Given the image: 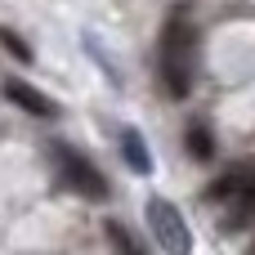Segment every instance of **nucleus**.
<instances>
[{
	"instance_id": "4",
	"label": "nucleus",
	"mask_w": 255,
	"mask_h": 255,
	"mask_svg": "<svg viewBox=\"0 0 255 255\" xmlns=\"http://www.w3.org/2000/svg\"><path fill=\"white\" fill-rule=\"evenodd\" d=\"M251 188H255V161H238V166H229L220 179H211L206 202H211V206H229L233 197H242V193H251Z\"/></svg>"
},
{
	"instance_id": "9",
	"label": "nucleus",
	"mask_w": 255,
	"mask_h": 255,
	"mask_svg": "<svg viewBox=\"0 0 255 255\" xmlns=\"http://www.w3.org/2000/svg\"><path fill=\"white\" fill-rule=\"evenodd\" d=\"M103 233H108V247H112L117 255H148V251H143V242H139L121 220H108V224H103Z\"/></svg>"
},
{
	"instance_id": "10",
	"label": "nucleus",
	"mask_w": 255,
	"mask_h": 255,
	"mask_svg": "<svg viewBox=\"0 0 255 255\" xmlns=\"http://www.w3.org/2000/svg\"><path fill=\"white\" fill-rule=\"evenodd\" d=\"M0 45H4V49H9L18 63H31V58H36V54H31V45H27V40H22L13 27H0Z\"/></svg>"
},
{
	"instance_id": "5",
	"label": "nucleus",
	"mask_w": 255,
	"mask_h": 255,
	"mask_svg": "<svg viewBox=\"0 0 255 255\" xmlns=\"http://www.w3.org/2000/svg\"><path fill=\"white\" fill-rule=\"evenodd\" d=\"M4 99H9L13 108L31 112V117H54V112H58V103H54V99H45L36 85H27V81H18V76H9V81H4Z\"/></svg>"
},
{
	"instance_id": "2",
	"label": "nucleus",
	"mask_w": 255,
	"mask_h": 255,
	"mask_svg": "<svg viewBox=\"0 0 255 255\" xmlns=\"http://www.w3.org/2000/svg\"><path fill=\"white\" fill-rule=\"evenodd\" d=\"M49 157H54V166H58V179H63L76 197H85V202H103V197H108V179L94 170V161H90L85 152H76L72 143H54Z\"/></svg>"
},
{
	"instance_id": "11",
	"label": "nucleus",
	"mask_w": 255,
	"mask_h": 255,
	"mask_svg": "<svg viewBox=\"0 0 255 255\" xmlns=\"http://www.w3.org/2000/svg\"><path fill=\"white\" fill-rule=\"evenodd\" d=\"M247 255H255V242H251V251H247Z\"/></svg>"
},
{
	"instance_id": "7",
	"label": "nucleus",
	"mask_w": 255,
	"mask_h": 255,
	"mask_svg": "<svg viewBox=\"0 0 255 255\" xmlns=\"http://www.w3.org/2000/svg\"><path fill=\"white\" fill-rule=\"evenodd\" d=\"M251 220H255V188L242 193V197H233V202L224 206V233H238V229H247Z\"/></svg>"
},
{
	"instance_id": "6",
	"label": "nucleus",
	"mask_w": 255,
	"mask_h": 255,
	"mask_svg": "<svg viewBox=\"0 0 255 255\" xmlns=\"http://www.w3.org/2000/svg\"><path fill=\"white\" fill-rule=\"evenodd\" d=\"M121 157H126V166L134 175H152V152H148V143H143V134L134 126L121 130Z\"/></svg>"
},
{
	"instance_id": "8",
	"label": "nucleus",
	"mask_w": 255,
	"mask_h": 255,
	"mask_svg": "<svg viewBox=\"0 0 255 255\" xmlns=\"http://www.w3.org/2000/svg\"><path fill=\"white\" fill-rule=\"evenodd\" d=\"M184 143H188V157H193V161H215V134H211L202 121H193V126L184 130Z\"/></svg>"
},
{
	"instance_id": "1",
	"label": "nucleus",
	"mask_w": 255,
	"mask_h": 255,
	"mask_svg": "<svg viewBox=\"0 0 255 255\" xmlns=\"http://www.w3.org/2000/svg\"><path fill=\"white\" fill-rule=\"evenodd\" d=\"M157 76H161V90L170 99H188V90L197 81V27H193L188 9H175L166 18V27H161Z\"/></svg>"
},
{
	"instance_id": "3",
	"label": "nucleus",
	"mask_w": 255,
	"mask_h": 255,
	"mask_svg": "<svg viewBox=\"0 0 255 255\" xmlns=\"http://www.w3.org/2000/svg\"><path fill=\"white\" fill-rule=\"evenodd\" d=\"M148 229H152L157 247L166 255H193V233H188V224H184V215H179L175 202L148 197Z\"/></svg>"
}]
</instances>
